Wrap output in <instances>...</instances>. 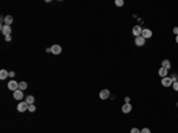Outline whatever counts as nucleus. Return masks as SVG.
I'll list each match as a JSON object with an SVG mask.
<instances>
[{"instance_id":"1","label":"nucleus","mask_w":178,"mask_h":133,"mask_svg":"<svg viewBox=\"0 0 178 133\" xmlns=\"http://www.w3.org/2000/svg\"><path fill=\"white\" fill-rule=\"evenodd\" d=\"M8 89L13 90V92H16V90L19 89V83H17V81H13V80H11L10 82H8Z\"/></svg>"},{"instance_id":"2","label":"nucleus","mask_w":178,"mask_h":133,"mask_svg":"<svg viewBox=\"0 0 178 133\" xmlns=\"http://www.w3.org/2000/svg\"><path fill=\"white\" fill-rule=\"evenodd\" d=\"M17 109L20 113H23L25 110H29V103L27 102H20L19 105H18V107H17Z\"/></svg>"},{"instance_id":"3","label":"nucleus","mask_w":178,"mask_h":133,"mask_svg":"<svg viewBox=\"0 0 178 133\" xmlns=\"http://www.w3.org/2000/svg\"><path fill=\"white\" fill-rule=\"evenodd\" d=\"M11 31H12V29L8 26V25H3L1 26V33L6 37V36H11Z\"/></svg>"},{"instance_id":"4","label":"nucleus","mask_w":178,"mask_h":133,"mask_svg":"<svg viewBox=\"0 0 178 133\" xmlns=\"http://www.w3.org/2000/svg\"><path fill=\"white\" fill-rule=\"evenodd\" d=\"M109 95H110V92H109L108 89H102V90L100 92L99 96H100L101 100H106V99L109 98Z\"/></svg>"},{"instance_id":"5","label":"nucleus","mask_w":178,"mask_h":133,"mask_svg":"<svg viewBox=\"0 0 178 133\" xmlns=\"http://www.w3.org/2000/svg\"><path fill=\"white\" fill-rule=\"evenodd\" d=\"M172 80H171V77H169V76H166V77H163L162 78V86L164 87H170L172 86Z\"/></svg>"},{"instance_id":"6","label":"nucleus","mask_w":178,"mask_h":133,"mask_svg":"<svg viewBox=\"0 0 178 133\" xmlns=\"http://www.w3.org/2000/svg\"><path fill=\"white\" fill-rule=\"evenodd\" d=\"M51 52L54 54V55H59L61 52H62V48L59 47L58 44H55L51 47Z\"/></svg>"},{"instance_id":"7","label":"nucleus","mask_w":178,"mask_h":133,"mask_svg":"<svg viewBox=\"0 0 178 133\" xmlns=\"http://www.w3.org/2000/svg\"><path fill=\"white\" fill-rule=\"evenodd\" d=\"M136 45L137 47H143L144 44H145V42H146V39L144 38L143 36H139V37H136Z\"/></svg>"},{"instance_id":"8","label":"nucleus","mask_w":178,"mask_h":133,"mask_svg":"<svg viewBox=\"0 0 178 133\" xmlns=\"http://www.w3.org/2000/svg\"><path fill=\"white\" fill-rule=\"evenodd\" d=\"M152 31L150 30V29H143V32H141V36H143L144 38L145 39H147V38H151L152 37Z\"/></svg>"},{"instance_id":"9","label":"nucleus","mask_w":178,"mask_h":133,"mask_svg":"<svg viewBox=\"0 0 178 133\" xmlns=\"http://www.w3.org/2000/svg\"><path fill=\"white\" fill-rule=\"evenodd\" d=\"M121 110L124 112L125 114H127V113H131V110H132V105L129 103V102H126L124 106H122V108H121Z\"/></svg>"},{"instance_id":"10","label":"nucleus","mask_w":178,"mask_h":133,"mask_svg":"<svg viewBox=\"0 0 178 133\" xmlns=\"http://www.w3.org/2000/svg\"><path fill=\"white\" fill-rule=\"evenodd\" d=\"M13 98L16 99V100H21L24 98V94H23V90H16V92H13Z\"/></svg>"},{"instance_id":"11","label":"nucleus","mask_w":178,"mask_h":133,"mask_svg":"<svg viewBox=\"0 0 178 133\" xmlns=\"http://www.w3.org/2000/svg\"><path fill=\"white\" fill-rule=\"evenodd\" d=\"M133 35L136 36V37H139V36H141V32H143V29L140 28L139 25H136L134 28H133Z\"/></svg>"},{"instance_id":"12","label":"nucleus","mask_w":178,"mask_h":133,"mask_svg":"<svg viewBox=\"0 0 178 133\" xmlns=\"http://www.w3.org/2000/svg\"><path fill=\"white\" fill-rule=\"evenodd\" d=\"M158 75L159 76H162V77H166L167 76V69H165V68H159L158 70Z\"/></svg>"},{"instance_id":"13","label":"nucleus","mask_w":178,"mask_h":133,"mask_svg":"<svg viewBox=\"0 0 178 133\" xmlns=\"http://www.w3.org/2000/svg\"><path fill=\"white\" fill-rule=\"evenodd\" d=\"M4 21H5V25H8V26H10V25L13 23V17H12V16H6L4 18Z\"/></svg>"},{"instance_id":"14","label":"nucleus","mask_w":178,"mask_h":133,"mask_svg":"<svg viewBox=\"0 0 178 133\" xmlns=\"http://www.w3.org/2000/svg\"><path fill=\"white\" fill-rule=\"evenodd\" d=\"M162 66L169 70V69L171 68V63H170V61H169V59H164V61L162 62Z\"/></svg>"},{"instance_id":"15","label":"nucleus","mask_w":178,"mask_h":133,"mask_svg":"<svg viewBox=\"0 0 178 133\" xmlns=\"http://www.w3.org/2000/svg\"><path fill=\"white\" fill-rule=\"evenodd\" d=\"M8 74H10V73H7V70H5V69H1V70H0V78H1V80H5V78H7V77H8Z\"/></svg>"},{"instance_id":"16","label":"nucleus","mask_w":178,"mask_h":133,"mask_svg":"<svg viewBox=\"0 0 178 133\" xmlns=\"http://www.w3.org/2000/svg\"><path fill=\"white\" fill-rule=\"evenodd\" d=\"M25 102H27L29 105H33V102H35V98H33L32 95H29V96H26V100H25Z\"/></svg>"},{"instance_id":"17","label":"nucleus","mask_w":178,"mask_h":133,"mask_svg":"<svg viewBox=\"0 0 178 133\" xmlns=\"http://www.w3.org/2000/svg\"><path fill=\"white\" fill-rule=\"evenodd\" d=\"M27 88V83L26 82H19V89L20 90H24Z\"/></svg>"},{"instance_id":"18","label":"nucleus","mask_w":178,"mask_h":133,"mask_svg":"<svg viewBox=\"0 0 178 133\" xmlns=\"http://www.w3.org/2000/svg\"><path fill=\"white\" fill-rule=\"evenodd\" d=\"M115 5L116 6H119V7L124 6V0H115Z\"/></svg>"},{"instance_id":"19","label":"nucleus","mask_w":178,"mask_h":133,"mask_svg":"<svg viewBox=\"0 0 178 133\" xmlns=\"http://www.w3.org/2000/svg\"><path fill=\"white\" fill-rule=\"evenodd\" d=\"M35 110H36L35 105H29V112H35Z\"/></svg>"},{"instance_id":"20","label":"nucleus","mask_w":178,"mask_h":133,"mask_svg":"<svg viewBox=\"0 0 178 133\" xmlns=\"http://www.w3.org/2000/svg\"><path fill=\"white\" fill-rule=\"evenodd\" d=\"M172 87H173V89L176 90V92H178V81H176V82L172 83Z\"/></svg>"},{"instance_id":"21","label":"nucleus","mask_w":178,"mask_h":133,"mask_svg":"<svg viewBox=\"0 0 178 133\" xmlns=\"http://www.w3.org/2000/svg\"><path fill=\"white\" fill-rule=\"evenodd\" d=\"M140 133H151V131H150V128H143L140 131Z\"/></svg>"},{"instance_id":"22","label":"nucleus","mask_w":178,"mask_h":133,"mask_svg":"<svg viewBox=\"0 0 178 133\" xmlns=\"http://www.w3.org/2000/svg\"><path fill=\"white\" fill-rule=\"evenodd\" d=\"M131 133H140V129H138V128H136V127H134V128L131 129Z\"/></svg>"},{"instance_id":"23","label":"nucleus","mask_w":178,"mask_h":133,"mask_svg":"<svg viewBox=\"0 0 178 133\" xmlns=\"http://www.w3.org/2000/svg\"><path fill=\"white\" fill-rule=\"evenodd\" d=\"M14 71H10V74H8V77H14Z\"/></svg>"},{"instance_id":"24","label":"nucleus","mask_w":178,"mask_h":133,"mask_svg":"<svg viewBox=\"0 0 178 133\" xmlns=\"http://www.w3.org/2000/svg\"><path fill=\"white\" fill-rule=\"evenodd\" d=\"M11 36H6V37H5V40H6V42H10V40H11Z\"/></svg>"},{"instance_id":"25","label":"nucleus","mask_w":178,"mask_h":133,"mask_svg":"<svg viewBox=\"0 0 178 133\" xmlns=\"http://www.w3.org/2000/svg\"><path fill=\"white\" fill-rule=\"evenodd\" d=\"M173 33H176V36H178V28H173Z\"/></svg>"},{"instance_id":"26","label":"nucleus","mask_w":178,"mask_h":133,"mask_svg":"<svg viewBox=\"0 0 178 133\" xmlns=\"http://www.w3.org/2000/svg\"><path fill=\"white\" fill-rule=\"evenodd\" d=\"M176 42H177V44H178V36H176Z\"/></svg>"}]
</instances>
